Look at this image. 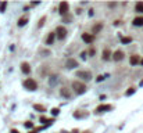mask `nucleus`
<instances>
[{
    "label": "nucleus",
    "instance_id": "nucleus-2",
    "mask_svg": "<svg viewBox=\"0 0 143 133\" xmlns=\"http://www.w3.org/2000/svg\"><path fill=\"white\" fill-rule=\"evenodd\" d=\"M22 85L29 92H33V90H36V89H38V82L35 79H32V78H27V79L24 81Z\"/></svg>",
    "mask_w": 143,
    "mask_h": 133
},
{
    "label": "nucleus",
    "instance_id": "nucleus-25",
    "mask_svg": "<svg viewBox=\"0 0 143 133\" xmlns=\"http://www.w3.org/2000/svg\"><path fill=\"white\" fill-rule=\"evenodd\" d=\"M46 21V17H42L40 18V21H39V24H38V26L39 28H42V25H43V22H45Z\"/></svg>",
    "mask_w": 143,
    "mask_h": 133
},
{
    "label": "nucleus",
    "instance_id": "nucleus-27",
    "mask_svg": "<svg viewBox=\"0 0 143 133\" xmlns=\"http://www.w3.org/2000/svg\"><path fill=\"white\" fill-rule=\"evenodd\" d=\"M40 122H42V124H46V122H49V124H52V122H53V119H52V121H47L45 116H42V118H40Z\"/></svg>",
    "mask_w": 143,
    "mask_h": 133
},
{
    "label": "nucleus",
    "instance_id": "nucleus-30",
    "mask_svg": "<svg viewBox=\"0 0 143 133\" xmlns=\"http://www.w3.org/2000/svg\"><path fill=\"white\" fill-rule=\"evenodd\" d=\"M89 54H90V57H92L93 54H95V49H92V50H89Z\"/></svg>",
    "mask_w": 143,
    "mask_h": 133
},
{
    "label": "nucleus",
    "instance_id": "nucleus-22",
    "mask_svg": "<svg viewBox=\"0 0 143 133\" xmlns=\"http://www.w3.org/2000/svg\"><path fill=\"white\" fill-rule=\"evenodd\" d=\"M135 92H136V89H135V87H129V90H126V92H125V96H131V94H134Z\"/></svg>",
    "mask_w": 143,
    "mask_h": 133
},
{
    "label": "nucleus",
    "instance_id": "nucleus-7",
    "mask_svg": "<svg viewBox=\"0 0 143 133\" xmlns=\"http://www.w3.org/2000/svg\"><path fill=\"white\" fill-rule=\"evenodd\" d=\"M124 57H125V54H124L122 50H115L114 53H113V60H114L115 62L122 61V60H124Z\"/></svg>",
    "mask_w": 143,
    "mask_h": 133
},
{
    "label": "nucleus",
    "instance_id": "nucleus-18",
    "mask_svg": "<svg viewBox=\"0 0 143 133\" xmlns=\"http://www.w3.org/2000/svg\"><path fill=\"white\" fill-rule=\"evenodd\" d=\"M74 116H75V118H79V119H81V118H85V116H88V112H81L79 110H78V111H75V112H74Z\"/></svg>",
    "mask_w": 143,
    "mask_h": 133
},
{
    "label": "nucleus",
    "instance_id": "nucleus-1",
    "mask_svg": "<svg viewBox=\"0 0 143 133\" xmlns=\"http://www.w3.org/2000/svg\"><path fill=\"white\" fill-rule=\"evenodd\" d=\"M71 87L74 89V92H75L76 94H83V93H86V90H88L86 85L83 82H81V81H74Z\"/></svg>",
    "mask_w": 143,
    "mask_h": 133
},
{
    "label": "nucleus",
    "instance_id": "nucleus-15",
    "mask_svg": "<svg viewBox=\"0 0 143 133\" xmlns=\"http://www.w3.org/2000/svg\"><path fill=\"white\" fill-rule=\"evenodd\" d=\"M110 58H113V54H111V51L108 50V49H106L104 51H103V60H110Z\"/></svg>",
    "mask_w": 143,
    "mask_h": 133
},
{
    "label": "nucleus",
    "instance_id": "nucleus-21",
    "mask_svg": "<svg viewBox=\"0 0 143 133\" xmlns=\"http://www.w3.org/2000/svg\"><path fill=\"white\" fill-rule=\"evenodd\" d=\"M33 108H35V110H38L39 112H46V107L42 105V104H33Z\"/></svg>",
    "mask_w": 143,
    "mask_h": 133
},
{
    "label": "nucleus",
    "instance_id": "nucleus-16",
    "mask_svg": "<svg viewBox=\"0 0 143 133\" xmlns=\"http://www.w3.org/2000/svg\"><path fill=\"white\" fill-rule=\"evenodd\" d=\"M132 24H134L135 26H143V17H136Z\"/></svg>",
    "mask_w": 143,
    "mask_h": 133
},
{
    "label": "nucleus",
    "instance_id": "nucleus-12",
    "mask_svg": "<svg viewBox=\"0 0 143 133\" xmlns=\"http://www.w3.org/2000/svg\"><path fill=\"white\" fill-rule=\"evenodd\" d=\"M54 39H56V32H50L49 33V36H47V39H46L47 46H52V44L54 43Z\"/></svg>",
    "mask_w": 143,
    "mask_h": 133
},
{
    "label": "nucleus",
    "instance_id": "nucleus-13",
    "mask_svg": "<svg viewBox=\"0 0 143 133\" xmlns=\"http://www.w3.org/2000/svg\"><path fill=\"white\" fill-rule=\"evenodd\" d=\"M57 82H58V76H56V75L49 76V85H50L52 87L56 86V85H57Z\"/></svg>",
    "mask_w": 143,
    "mask_h": 133
},
{
    "label": "nucleus",
    "instance_id": "nucleus-20",
    "mask_svg": "<svg viewBox=\"0 0 143 133\" xmlns=\"http://www.w3.org/2000/svg\"><path fill=\"white\" fill-rule=\"evenodd\" d=\"M135 11H136V13H143V2H137V3H136Z\"/></svg>",
    "mask_w": 143,
    "mask_h": 133
},
{
    "label": "nucleus",
    "instance_id": "nucleus-26",
    "mask_svg": "<svg viewBox=\"0 0 143 133\" xmlns=\"http://www.w3.org/2000/svg\"><path fill=\"white\" fill-rule=\"evenodd\" d=\"M52 114H53V115H58V114H60V110H58V108H53V110H52Z\"/></svg>",
    "mask_w": 143,
    "mask_h": 133
},
{
    "label": "nucleus",
    "instance_id": "nucleus-9",
    "mask_svg": "<svg viewBox=\"0 0 143 133\" xmlns=\"http://www.w3.org/2000/svg\"><path fill=\"white\" fill-rule=\"evenodd\" d=\"M58 93H60V96L64 97V98H71L72 97V93L68 87H61L60 90H58Z\"/></svg>",
    "mask_w": 143,
    "mask_h": 133
},
{
    "label": "nucleus",
    "instance_id": "nucleus-32",
    "mask_svg": "<svg viewBox=\"0 0 143 133\" xmlns=\"http://www.w3.org/2000/svg\"><path fill=\"white\" fill-rule=\"evenodd\" d=\"M83 133H92L90 130H86V132H83Z\"/></svg>",
    "mask_w": 143,
    "mask_h": 133
},
{
    "label": "nucleus",
    "instance_id": "nucleus-17",
    "mask_svg": "<svg viewBox=\"0 0 143 133\" xmlns=\"http://www.w3.org/2000/svg\"><path fill=\"white\" fill-rule=\"evenodd\" d=\"M27 22H28V17L25 15V17H21V18L18 19L17 25H18V26H24V25H27Z\"/></svg>",
    "mask_w": 143,
    "mask_h": 133
},
{
    "label": "nucleus",
    "instance_id": "nucleus-29",
    "mask_svg": "<svg viewBox=\"0 0 143 133\" xmlns=\"http://www.w3.org/2000/svg\"><path fill=\"white\" fill-rule=\"evenodd\" d=\"M103 79H104V78H103L101 75H99V76H97V79H96V81H97V82H100V81H103Z\"/></svg>",
    "mask_w": 143,
    "mask_h": 133
},
{
    "label": "nucleus",
    "instance_id": "nucleus-10",
    "mask_svg": "<svg viewBox=\"0 0 143 133\" xmlns=\"http://www.w3.org/2000/svg\"><path fill=\"white\" fill-rule=\"evenodd\" d=\"M82 40L85 42V43H88V44H90L93 40H95V36L93 35H90V33H88V32H85V33H82Z\"/></svg>",
    "mask_w": 143,
    "mask_h": 133
},
{
    "label": "nucleus",
    "instance_id": "nucleus-4",
    "mask_svg": "<svg viewBox=\"0 0 143 133\" xmlns=\"http://www.w3.org/2000/svg\"><path fill=\"white\" fill-rule=\"evenodd\" d=\"M67 33H68V31L64 26H57L56 28V38L58 40H64V39L67 38Z\"/></svg>",
    "mask_w": 143,
    "mask_h": 133
},
{
    "label": "nucleus",
    "instance_id": "nucleus-3",
    "mask_svg": "<svg viewBox=\"0 0 143 133\" xmlns=\"http://www.w3.org/2000/svg\"><path fill=\"white\" fill-rule=\"evenodd\" d=\"M75 76H76V78H79V79H82V81H90L92 78H93L92 72H90V71H86V70H81V71H76Z\"/></svg>",
    "mask_w": 143,
    "mask_h": 133
},
{
    "label": "nucleus",
    "instance_id": "nucleus-34",
    "mask_svg": "<svg viewBox=\"0 0 143 133\" xmlns=\"http://www.w3.org/2000/svg\"><path fill=\"white\" fill-rule=\"evenodd\" d=\"M31 133H35V132H31Z\"/></svg>",
    "mask_w": 143,
    "mask_h": 133
},
{
    "label": "nucleus",
    "instance_id": "nucleus-19",
    "mask_svg": "<svg viewBox=\"0 0 143 133\" xmlns=\"http://www.w3.org/2000/svg\"><path fill=\"white\" fill-rule=\"evenodd\" d=\"M129 62H131V65H136V64H139V56H136V54L135 56H132Z\"/></svg>",
    "mask_w": 143,
    "mask_h": 133
},
{
    "label": "nucleus",
    "instance_id": "nucleus-33",
    "mask_svg": "<svg viewBox=\"0 0 143 133\" xmlns=\"http://www.w3.org/2000/svg\"><path fill=\"white\" fill-rule=\"evenodd\" d=\"M140 64H142V65H143V60H142V61H140Z\"/></svg>",
    "mask_w": 143,
    "mask_h": 133
},
{
    "label": "nucleus",
    "instance_id": "nucleus-24",
    "mask_svg": "<svg viewBox=\"0 0 143 133\" xmlns=\"http://www.w3.org/2000/svg\"><path fill=\"white\" fill-rule=\"evenodd\" d=\"M6 7H7V3H6V2L0 3V13H4V10H6Z\"/></svg>",
    "mask_w": 143,
    "mask_h": 133
},
{
    "label": "nucleus",
    "instance_id": "nucleus-14",
    "mask_svg": "<svg viewBox=\"0 0 143 133\" xmlns=\"http://www.w3.org/2000/svg\"><path fill=\"white\" fill-rule=\"evenodd\" d=\"M21 71H22L24 73H27V75L31 72V67H29L28 62H21Z\"/></svg>",
    "mask_w": 143,
    "mask_h": 133
},
{
    "label": "nucleus",
    "instance_id": "nucleus-11",
    "mask_svg": "<svg viewBox=\"0 0 143 133\" xmlns=\"http://www.w3.org/2000/svg\"><path fill=\"white\" fill-rule=\"evenodd\" d=\"M103 29V22H97V24H95V25L92 26V33L93 35H96V33H99Z\"/></svg>",
    "mask_w": 143,
    "mask_h": 133
},
{
    "label": "nucleus",
    "instance_id": "nucleus-8",
    "mask_svg": "<svg viewBox=\"0 0 143 133\" xmlns=\"http://www.w3.org/2000/svg\"><path fill=\"white\" fill-rule=\"evenodd\" d=\"M110 110H113L111 104H101V105H99L96 108L95 112H96V114H100V112H106V111H110Z\"/></svg>",
    "mask_w": 143,
    "mask_h": 133
},
{
    "label": "nucleus",
    "instance_id": "nucleus-5",
    "mask_svg": "<svg viewBox=\"0 0 143 133\" xmlns=\"http://www.w3.org/2000/svg\"><path fill=\"white\" fill-rule=\"evenodd\" d=\"M68 10H70V4L67 2H61L58 4V13H60V15H65L68 13Z\"/></svg>",
    "mask_w": 143,
    "mask_h": 133
},
{
    "label": "nucleus",
    "instance_id": "nucleus-23",
    "mask_svg": "<svg viewBox=\"0 0 143 133\" xmlns=\"http://www.w3.org/2000/svg\"><path fill=\"white\" fill-rule=\"evenodd\" d=\"M121 42H122V44H128V43L132 42V38H122Z\"/></svg>",
    "mask_w": 143,
    "mask_h": 133
},
{
    "label": "nucleus",
    "instance_id": "nucleus-6",
    "mask_svg": "<svg viewBox=\"0 0 143 133\" xmlns=\"http://www.w3.org/2000/svg\"><path fill=\"white\" fill-rule=\"evenodd\" d=\"M76 67H79V64H78V61L75 60V58H68V60L65 61V68L67 70H75Z\"/></svg>",
    "mask_w": 143,
    "mask_h": 133
},
{
    "label": "nucleus",
    "instance_id": "nucleus-31",
    "mask_svg": "<svg viewBox=\"0 0 143 133\" xmlns=\"http://www.w3.org/2000/svg\"><path fill=\"white\" fill-rule=\"evenodd\" d=\"M11 133H19V132H18L17 129H13V130H11Z\"/></svg>",
    "mask_w": 143,
    "mask_h": 133
},
{
    "label": "nucleus",
    "instance_id": "nucleus-28",
    "mask_svg": "<svg viewBox=\"0 0 143 133\" xmlns=\"http://www.w3.org/2000/svg\"><path fill=\"white\" fill-rule=\"evenodd\" d=\"M24 126H25V127H32V126H33V124L28 121V122H25V124H24Z\"/></svg>",
    "mask_w": 143,
    "mask_h": 133
}]
</instances>
